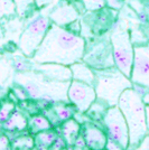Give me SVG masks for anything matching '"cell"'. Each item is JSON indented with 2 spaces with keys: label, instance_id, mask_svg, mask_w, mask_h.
Listing matches in <instances>:
<instances>
[{
  "label": "cell",
  "instance_id": "cell-17",
  "mask_svg": "<svg viewBox=\"0 0 149 150\" xmlns=\"http://www.w3.org/2000/svg\"><path fill=\"white\" fill-rule=\"evenodd\" d=\"M50 110L53 111V115L56 119L55 125H61L64 121L71 119V118H74L76 109L71 103L66 104L65 102H55L52 105Z\"/></svg>",
  "mask_w": 149,
  "mask_h": 150
},
{
  "label": "cell",
  "instance_id": "cell-32",
  "mask_svg": "<svg viewBox=\"0 0 149 150\" xmlns=\"http://www.w3.org/2000/svg\"><path fill=\"white\" fill-rule=\"evenodd\" d=\"M54 1H55V0H35V5H36V8H37V9H40V8H44V7L53 4Z\"/></svg>",
  "mask_w": 149,
  "mask_h": 150
},
{
  "label": "cell",
  "instance_id": "cell-9",
  "mask_svg": "<svg viewBox=\"0 0 149 150\" xmlns=\"http://www.w3.org/2000/svg\"><path fill=\"white\" fill-rule=\"evenodd\" d=\"M96 100V93L93 85L72 80L67 88V101L80 113H85Z\"/></svg>",
  "mask_w": 149,
  "mask_h": 150
},
{
  "label": "cell",
  "instance_id": "cell-11",
  "mask_svg": "<svg viewBox=\"0 0 149 150\" xmlns=\"http://www.w3.org/2000/svg\"><path fill=\"white\" fill-rule=\"evenodd\" d=\"M82 134L84 144L90 150H106L108 136L104 129L93 122L87 121L82 125Z\"/></svg>",
  "mask_w": 149,
  "mask_h": 150
},
{
  "label": "cell",
  "instance_id": "cell-35",
  "mask_svg": "<svg viewBox=\"0 0 149 150\" xmlns=\"http://www.w3.org/2000/svg\"><path fill=\"white\" fill-rule=\"evenodd\" d=\"M5 36V31H4V28H2V25H1V23H0V40L4 38Z\"/></svg>",
  "mask_w": 149,
  "mask_h": 150
},
{
  "label": "cell",
  "instance_id": "cell-24",
  "mask_svg": "<svg viewBox=\"0 0 149 150\" xmlns=\"http://www.w3.org/2000/svg\"><path fill=\"white\" fill-rule=\"evenodd\" d=\"M33 147H35L34 138L29 137V136L18 137L13 144V149L16 148L17 150H31Z\"/></svg>",
  "mask_w": 149,
  "mask_h": 150
},
{
  "label": "cell",
  "instance_id": "cell-5",
  "mask_svg": "<svg viewBox=\"0 0 149 150\" xmlns=\"http://www.w3.org/2000/svg\"><path fill=\"white\" fill-rule=\"evenodd\" d=\"M114 66L130 79L135 45L131 40L130 30L122 24L117 25L110 35Z\"/></svg>",
  "mask_w": 149,
  "mask_h": 150
},
{
  "label": "cell",
  "instance_id": "cell-1",
  "mask_svg": "<svg viewBox=\"0 0 149 150\" xmlns=\"http://www.w3.org/2000/svg\"><path fill=\"white\" fill-rule=\"evenodd\" d=\"M85 47L87 44L82 36L66 27L52 23L31 61L34 63H57L70 66L83 59Z\"/></svg>",
  "mask_w": 149,
  "mask_h": 150
},
{
  "label": "cell",
  "instance_id": "cell-34",
  "mask_svg": "<svg viewBox=\"0 0 149 150\" xmlns=\"http://www.w3.org/2000/svg\"><path fill=\"white\" fill-rule=\"evenodd\" d=\"M143 101L146 105H149V91H147V92L143 95Z\"/></svg>",
  "mask_w": 149,
  "mask_h": 150
},
{
  "label": "cell",
  "instance_id": "cell-28",
  "mask_svg": "<svg viewBox=\"0 0 149 150\" xmlns=\"http://www.w3.org/2000/svg\"><path fill=\"white\" fill-rule=\"evenodd\" d=\"M66 146H67V144L64 141V139L60 136V137L57 138V140L54 142V144L50 148V150H67Z\"/></svg>",
  "mask_w": 149,
  "mask_h": 150
},
{
  "label": "cell",
  "instance_id": "cell-31",
  "mask_svg": "<svg viewBox=\"0 0 149 150\" xmlns=\"http://www.w3.org/2000/svg\"><path fill=\"white\" fill-rule=\"evenodd\" d=\"M106 4L108 6L112 8V9H121V7L123 5V2H122V0H106Z\"/></svg>",
  "mask_w": 149,
  "mask_h": 150
},
{
  "label": "cell",
  "instance_id": "cell-22",
  "mask_svg": "<svg viewBox=\"0 0 149 150\" xmlns=\"http://www.w3.org/2000/svg\"><path fill=\"white\" fill-rule=\"evenodd\" d=\"M15 6H16V11L19 17L27 16L29 11L36 8L35 0H13Z\"/></svg>",
  "mask_w": 149,
  "mask_h": 150
},
{
  "label": "cell",
  "instance_id": "cell-15",
  "mask_svg": "<svg viewBox=\"0 0 149 150\" xmlns=\"http://www.w3.org/2000/svg\"><path fill=\"white\" fill-rule=\"evenodd\" d=\"M70 69L72 72V80L80 81L87 83L90 85H93L95 83V72L92 67H90L87 63L83 61L76 62L70 65Z\"/></svg>",
  "mask_w": 149,
  "mask_h": 150
},
{
  "label": "cell",
  "instance_id": "cell-36",
  "mask_svg": "<svg viewBox=\"0 0 149 150\" xmlns=\"http://www.w3.org/2000/svg\"><path fill=\"white\" fill-rule=\"evenodd\" d=\"M31 150H39V149H38L37 147H33V148H31Z\"/></svg>",
  "mask_w": 149,
  "mask_h": 150
},
{
  "label": "cell",
  "instance_id": "cell-14",
  "mask_svg": "<svg viewBox=\"0 0 149 150\" xmlns=\"http://www.w3.org/2000/svg\"><path fill=\"white\" fill-rule=\"evenodd\" d=\"M58 129L60 136L64 139L66 144L73 147L79 140V136L82 132V125L75 118H71L61 123Z\"/></svg>",
  "mask_w": 149,
  "mask_h": 150
},
{
  "label": "cell",
  "instance_id": "cell-26",
  "mask_svg": "<svg viewBox=\"0 0 149 150\" xmlns=\"http://www.w3.org/2000/svg\"><path fill=\"white\" fill-rule=\"evenodd\" d=\"M13 93L17 96V100H19V101H25V100H27V99H29L27 92H26L25 90L21 88L20 85H18V84H17V86L13 88Z\"/></svg>",
  "mask_w": 149,
  "mask_h": 150
},
{
  "label": "cell",
  "instance_id": "cell-25",
  "mask_svg": "<svg viewBox=\"0 0 149 150\" xmlns=\"http://www.w3.org/2000/svg\"><path fill=\"white\" fill-rule=\"evenodd\" d=\"M82 4L87 11H96L106 7V0H82Z\"/></svg>",
  "mask_w": 149,
  "mask_h": 150
},
{
  "label": "cell",
  "instance_id": "cell-20",
  "mask_svg": "<svg viewBox=\"0 0 149 150\" xmlns=\"http://www.w3.org/2000/svg\"><path fill=\"white\" fill-rule=\"evenodd\" d=\"M108 108L109 106L106 105L104 102H102V101L96 99L92 103V105L89 108V110L85 112L87 113V117L89 119L92 120V121H102L106 110H108Z\"/></svg>",
  "mask_w": 149,
  "mask_h": 150
},
{
  "label": "cell",
  "instance_id": "cell-16",
  "mask_svg": "<svg viewBox=\"0 0 149 150\" xmlns=\"http://www.w3.org/2000/svg\"><path fill=\"white\" fill-rule=\"evenodd\" d=\"M2 125L6 131H23L28 127V119L23 111L15 110V112L9 117V119L5 121Z\"/></svg>",
  "mask_w": 149,
  "mask_h": 150
},
{
  "label": "cell",
  "instance_id": "cell-12",
  "mask_svg": "<svg viewBox=\"0 0 149 150\" xmlns=\"http://www.w3.org/2000/svg\"><path fill=\"white\" fill-rule=\"evenodd\" d=\"M80 17V13L70 1L61 0L52 10H50L48 18L50 20L57 26L66 27L72 23L76 21Z\"/></svg>",
  "mask_w": 149,
  "mask_h": 150
},
{
  "label": "cell",
  "instance_id": "cell-21",
  "mask_svg": "<svg viewBox=\"0 0 149 150\" xmlns=\"http://www.w3.org/2000/svg\"><path fill=\"white\" fill-rule=\"evenodd\" d=\"M13 16H17V11L13 0H0V21Z\"/></svg>",
  "mask_w": 149,
  "mask_h": 150
},
{
  "label": "cell",
  "instance_id": "cell-10",
  "mask_svg": "<svg viewBox=\"0 0 149 150\" xmlns=\"http://www.w3.org/2000/svg\"><path fill=\"white\" fill-rule=\"evenodd\" d=\"M130 80L133 85L149 90V43L135 45Z\"/></svg>",
  "mask_w": 149,
  "mask_h": 150
},
{
  "label": "cell",
  "instance_id": "cell-3",
  "mask_svg": "<svg viewBox=\"0 0 149 150\" xmlns=\"http://www.w3.org/2000/svg\"><path fill=\"white\" fill-rule=\"evenodd\" d=\"M16 83L25 90L31 100L68 102L67 88L70 82L50 81L40 73L33 71L16 75Z\"/></svg>",
  "mask_w": 149,
  "mask_h": 150
},
{
  "label": "cell",
  "instance_id": "cell-33",
  "mask_svg": "<svg viewBox=\"0 0 149 150\" xmlns=\"http://www.w3.org/2000/svg\"><path fill=\"white\" fill-rule=\"evenodd\" d=\"M146 125H147V130L149 134V105H146Z\"/></svg>",
  "mask_w": 149,
  "mask_h": 150
},
{
  "label": "cell",
  "instance_id": "cell-4",
  "mask_svg": "<svg viewBox=\"0 0 149 150\" xmlns=\"http://www.w3.org/2000/svg\"><path fill=\"white\" fill-rule=\"evenodd\" d=\"M95 83L94 88L96 99L104 102L106 105H118L121 94L127 88H133L131 80L119 71L116 66L104 69H94Z\"/></svg>",
  "mask_w": 149,
  "mask_h": 150
},
{
  "label": "cell",
  "instance_id": "cell-27",
  "mask_svg": "<svg viewBox=\"0 0 149 150\" xmlns=\"http://www.w3.org/2000/svg\"><path fill=\"white\" fill-rule=\"evenodd\" d=\"M0 150H13V144L6 134L0 136Z\"/></svg>",
  "mask_w": 149,
  "mask_h": 150
},
{
  "label": "cell",
  "instance_id": "cell-7",
  "mask_svg": "<svg viewBox=\"0 0 149 150\" xmlns=\"http://www.w3.org/2000/svg\"><path fill=\"white\" fill-rule=\"evenodd\" d=\"M101 122L109 139L118 142L124 150L129 149V128L126 118L118 105L108 108Z\"/></svg>",
  "mask_w": 149,
  "mask_h": 150
},
{
  "label": "cell",
  "instance_id": "cell-19",
  "mask_svg": "<svg viewBox=\"0 0 149 150\" xmlns=\"http://www.w3.org/2000/svg\"><path fill=\"white\" fill-rule=\"evenodd\" d=\"M58 137H60L58 132L53 129L39 132L37 134H35V138H34L35 147H37L39 150H50V148L54 144Z\"/></svg>",
  "mask_w": 149,
  "mask_h": 150
},
{
  "label": "cell",
  "instance_id": "cell-30",
  "mask_svg": "<svg viewBox=\"0 0 149 150\" xmlns=\"http://www.w3.org/2000/svg\"><path fill=\"white\" fill-rule=\"evenodd\" d=\"M106 150H124V149L118 144V142H116V141H113V140H111V139L108 138Z\"/></svg>",
  "mask_w": 149,
  "mask_h": 150
},
{
  "label": "cell",
  "instance_id": "cell-29",
  "mask_svg": "<svg viewBox=\"0 0 149 150\" xmlns=\"http://www.w3.org/2000/svg\"><path fill=\"white\" fill-rule=\"evenodd\" d=\"M128 150H149V134L145 136L143 140L139 142L138 146H136L135 148H131Z\"/></svg>",
  "mask_w": 149,
  "mask_h": 150
},
{
  "label": "cell",
  "instance_id": "cell-23",
  "mask_svg": "<svg viewBox=\"0 0 149 150\" xmlns=\"http://www.w3.org/2000/svg\"><path fill=\"white\" fill-rule=\"evenodd\" d=\"M16 104L13 101H4L0 104V122H5L9 119V117L15 112Z\"/></svg>",
  "mask_w": 149,
  "mask_h": 150
},
{
  "label": "cell",
  "instance_id": "cell-2",
  "mask_svg": "<svg viewBox=\"0 0 149 150\" xmlns=\"http://www.w3.org/2000/svg\"><path fill=\"white\" fill-rule=\"evenodd\" d=\"M118 106L129 128V149L135 148L145 136L148 134L146 125V104L143 101V94L139 93L135 88H127L119 99Z\"/></svg>",
  "mask_w": 149,
  "mask_h": 150
},
{
  "label": "cell",
  "instance_id": "cell-6",
  "mask_svg": "<svg viewBox=\"0 0 149 150\" xmlns=\"http://www.w3.org/2000/svg\"><path fill=\"white\" fill-rule=\"evenodd\" d=\"M52 21L44 15L35 16L27 23L18 42L20 52L28 58H31L46 36Z\"/></svg>",
  "mask_w": 149,
  "mask_h": 150
},
{
  "label": "cell",
  "instance_id": "cell-8",
  "mask_svg": "<svg viewBox=\"0 0 149 150\" xmlns=\"http://www.w3.org/2000/svg\"><path fill=\"white\" fill-rule=\"evenodd\" d=\"M93 69H104L114 66L110 38L100 39L87 50L82 59Z\"/></svg>",
  "mask_w": 149,
  "mask_h": 150
},
{
  "label": "cell",
  "instance_id": "cell-18",
  "mask_svg": "<svg viewBox=\"0 0 149 150\" xmlns=\"http://www.w3.org/2000/svg\"><path fill=\"white\" fill-rule=\"evenodd\" d=\"M27 129L33 134H37L39 132L46 131L53 129V125L50 123L48 118L44 114H35L28 119V127Z\"/></svg>",
  "mask_w": 149,
  "mask_h": 150
},
{
  "label": "cell",
  "instance_id": "cell-13",
  "mask_svg": "<svg viewBox=\"0 0 149 150\" xmlns=\"http://www.w3.org/2000/svg\"><path fill=\"white\" fill-rule=\"evenodd\" d=\"M33 71L44 75L46 79L56 82H71L72 72L70 66L57 63H34Z\"/></svg>",
  "mask_w": 149,
  "mask_h": 150
}]
</instances>
